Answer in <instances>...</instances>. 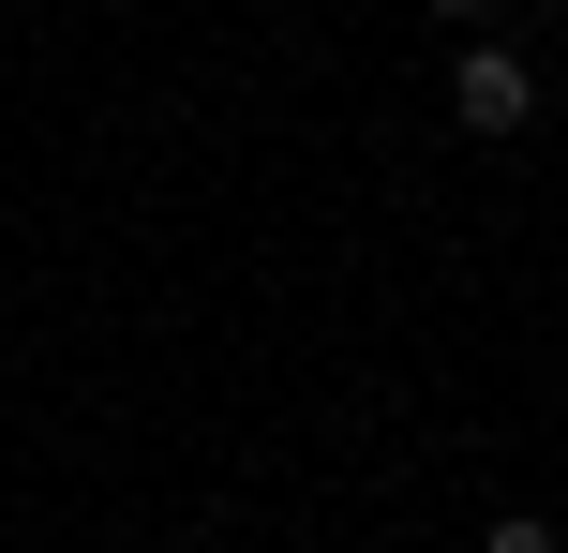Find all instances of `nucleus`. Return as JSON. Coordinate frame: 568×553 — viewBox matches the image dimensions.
<instances>
[{
  "instance_id": "nucleus-1",
  "label": "nucleus",
  "mask_w": 568,
  "mask_h": 553,
  "mask_svg": "<svg viewBox=\"0 0 568 553\" xmlns=\"http://www.w3.org/2000/svg\"><path fill=\"white\" fill-rule=\"evenodd\" d=\"M449 120H464V135H524V120H539V75H524V45H494V30H479V45L449 60Z\"/></svg>"
},
{
  "instance_id": "nucleus-3",
  "label": "nucleus",
  "mask_w": 568,
  "mask_h": 553,
  "mask_svg": "<svg viewBox=\"0 0 568 553\" xmlns=\"http://www.w3.org/2000/svg\"><path fill=\"white\" fill-rule=\"evenodd\" d=\"M434 16H479V0H434Z\"/></svg>"
},
{
  "instance_id": "nucleus-2",
  "label": "nucleus",
  "mask_w": 568,
  "mask_h": 553,
  "mask_svg": "<svg viewBox=\"0 0 568 553\" xmlns=\"http://www.w3.org/2000/svg\"><path fill=\"white\" fill-rule=\"evenodd\" d=\"M479 553H568V539H554V524H494Z\"/></svg>"
}]
</instances>
